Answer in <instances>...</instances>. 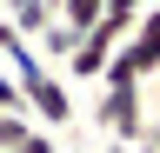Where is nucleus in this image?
<instances>
[{"label":"nucleus","mask_w":160,"mask_h":153,"mask_svg":"<svg viewBox=\"0 0 160 153\" xmlns=\"http://www.w3.org/2000/svg\"><path fill=\"white\" fill-rule=\"evenodd\" d=\"M13 80H20V93H27V113H40V127H67L73 120V93L60 87V73L40 60L33 47L13 53Z\"/></svg>","instance_id":"nucleus-1"},{"label":"nucleus","mask_w":160,"mask_h":153,"mask_svg":"<svg viewBox=\"0 0 160 153\" xmlns=\"http://www.w3.org/2000/svg\"><path fill=\"white\" fill-rule=\"evenodd\" d=\"M100 133L113 146H140L147 140V93L140 87H100V107H93Z\"/></svg>","instance_id":"nucleus-2"},{"label":"nucleus","mask_w":160,"mask_h":153,"mask_svg":"<svg viewBox=\"0 0 160 153\" xmlns=\"http://www.w3.org/2000/svg\"><path fill=\"white\" fill-rule=\"evenodd\" d=\"M120 40H127V33L107 27V20H100L93 33H80V47L67 53V80H100V73H107V60L120 53Z\"/></svg>","instance_id":"nucleus-3"},{"label":"nucleus","mask_w":160,"mask_h":153,"mask_svg":"<svg viewBox=\"0 0 160 153\" xmlns=\"http://www.w3.org/2000/svg\"><path fill=\"white\" fill-rule=\"evenodd\" d=\"M7 20H13V33H20V40H27V33L40 40V33L53 27V0H7Z\"/></svg>","instance_id":"nucleus-4"},{"label":"nucleus","mask_w":160,"mask_h":153,"mask_svg":"<svg viewBox=\"0 0 160 153\" xmlns=\"http://www.w3.org/2000/svg\"><path fill=\"white\" fill-rule=\"evenodd\" d=\"M100 13H107V0H53V20H60V27H73V33H93V27H100Z\"/></svg>","instance_id":"nucleus-5"},{"label":"nucleus","mask_w":160,"mask_h":153,"mask_svg":"<svg viewBox=\"0 0 160 153\" xmlns=\"http://www.w3.org/2000/svg\"><path fill=\"white\" fill-rule=\"evenodd\" d=\"M73 47H80V33H73V27H60V20L40 33V53H47V60H60V67H67V53H73Z\"/></svg>","instance_id":"nucleus-6"},{"label":"nucleus","mask_w":160,"mask_h":153,"mask_svg":"<svg viewBox=\"0 0 160 153\" xmlns=\"http://www.w3.org/2000/svg\"><path fill=\"white\" fill-rule=\"evenodd\" d=\"M147 7H153V0H107V13H100V20H107V27H120V33H133V20H140Z\"/></svg>","instance_id":"nucleus-7"},{"label":"nucleus","mask_w":160,"mask_h":153,"mask_svg":"<svg viewBox=\"0 0 160 153\" xmlns=\"http://www.w3.org/2000/svg\"><path fill=\"white\" fill-rule=\"evenodd\" d=\"M20 47H27V40H20V33H13V20H0V53H7V60H13Z\"/></svg>","instance_id":"nucleus-8"},{"label":"nucleus","mask_w":160,"mask_h":153,"mask_svg":"<svg viewBox=\"0 0 160 153\" xmlns=\"http://www.w3.org/2000/svg\"><path fill=\"white\" fill-rule=\"evenodd\" d=\"M140 153H160V113H147V140H140Z\"/></svg>","instance_id":"nucleus-9"}]
</instances>
